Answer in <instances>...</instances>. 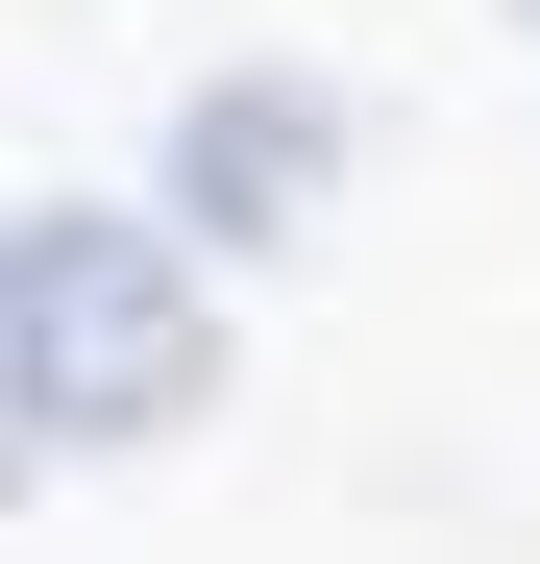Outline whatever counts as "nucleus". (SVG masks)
<instances>
[{
    "label": "nucleus",
    "mask_w": 540,
    "mask_h": 564,
    "mask_svg": "<svg viewBox=\"0 0 540 564\" xmlns=\"http://www.w3.org/2000/svg\"><path fill=\"white\" fill-rule=\"evenodd\" d=\"M222 417V270L148 197H50L0 221V491L25 466H123Z\"/></svg>",
    "instance_id": "1"
},
{
    "label": "nucleus",
    "mask_w": 540,
    "mask_h": 564,
    "mask_svg": "<svg viewBox=\"0 0 540 564\" xmlns=\"http://www.w3.org/2000/svg\"><path fill=\"white\" fill-rule=\"evenodd\" d=\"M172 246H320L344 221V74H295V50H246V74H197L172 99V197H148Z\"/></svg>",
    "instance_id": "2"
},
{
    "label": "nucleus",
    "mask_w": 540,
    "mask_h": 564,
    "mask_svg": "<svg viewBox=\"0 0 540 564\" xmlns=\"http://www.w3.org/2000/svg\"><path fill=\"white\" fill-rule=\"evenodd\" d=\"M516 25H540V0H516Z\"/></svg>",
    "instance_id": "3"
}]
</instances>
